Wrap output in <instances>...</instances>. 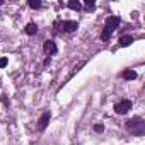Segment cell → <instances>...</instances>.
I'll use <instances>...</instances> for the list:
<instances>
[{
	"label": "cell",
	"instance_id": "cell-1",
	"mask_svg": "<svg viewBox=\"0 0 145 145\" xmlns=\"http://www.w3.org/2000/svg\"><path fill=\"white\" fill-rule=\"evenodd\" d=\"M126 126H128V130H131V133H135V135H142V133H143V120H142V118L128 120V121H126Z\"/></svg>",
	"mask_w": 145,
	"mask_h": 145
},
{
	"label": "cell",
	"instance_id": "cell-2",
	"mask_svg": "<svg viewBox=\"0 0 145 145\" xmlns=\"http://www.w3.org/2000/svg\"><path fill=\"white\" fill-rule=\"evenodd\" d=\"M130 109H131V101H130V99H123V101H120V103L114 106V111H116L118 114H126Z\"/></svg>",
	"mask_w": 145,
	"mask_h": 145
},
{
	"label": "cell",
	"instance_id": "cell-3",
	"mask_svg": "<svg viewBox=\"0 0 145 145\" xmlns=\"http://www.w3.org/2000/svg\"><path fill=\"white\" fill-rule=\"evenodd\" d=\"M58 22V21H56ZM60 26H61V31L63 33H74V31H77V27H79V24H77V21H61V22H58Z\"/></svg>",
	"mask_w": 145,
	"mask_h": 145
},
{
	"label": "cell",
	"instance_id": "cell-4",
	"mask_svg": "<svg viewBox=\"0 0 145 145\" xmlns=\"http://www.w3.org/2000/svg\"><path fill=\"white\" fill-rule=\"evenodd\" d=\"M120 24H121V19H120L118 16H109V17L106 19V29H109L111 33H113Z\"/></svg>",
	"mask_w": 145,
	"mask_h": 145
},
{
	"label": "cell",
	"instance_id": "cell-5",
	"mask_svg": "<svg viewBox=\"0 0 145 145\" xmlns=\"http://www.w3.org/2000/svg\"><path fill=\"white\" fill-rule=\"evenodd\" d=\"M43 50H44V53H46V55H55V53L58 51V48H56L55 41H51V39H46V41H44Z\"/></svg>",
	"mask_w": 145,
	"mask_h": 145
},
{
	"label": "cell",
	"instance_id": "cell-6",
	"mask_svg": "<svg viewBox=\"0 0 145 145\" xmlns=\"http://www.w3.org/2000/svg\"><path fill=\"white\" fill-rule=\"evenodd\" d=\"M50 118H51V113H50V111L43 113L41 118H39V121H38V128H39V130H44V128L48 126V123H50Z\"/></svg>",
	"mask_w": 145,
	"mask_h": 145
},
{
	"label": "cell",
	"instance_id": "cell-7",
	"mask_svg": "<svg viewBox=\"0 0 145 145\" xmlns=\"http://www.w3.org/2000/svg\"><path fill=\"white\" fill-rule=\"evenodd\" d=\"M121 77H123L125 80H133V79H137V72L131 70V68H126V70L121 72Z\"/></svg>",
	"mask_w": 145,
	"mask_h": 145
},
{
	"label": "cell",
	"instance_id": "cell-8",
	"mask_svg": "<svg viewBox=\"0 0 145 145\" xmlns=\"http://www.w3.org/2000/svg\"><path fill=\"white\" fill-rule=\"evenodd\" d=\"M24 31H26V34L33 36V34H36V33H38V26H36L34 22H29V24L26 26V29H24Z\"/></svg>",
	"mask_w": 145,
	"mask_h": 145
},
{
	"label": "cell",
	"instance_id": "cell-9",
	"mask_svg": "<svg viewBox=\"0 0 145 145\" xmlns=\"http://www.w3.org/2000/svg\"><path fill=\"white\" fill-rule=\"evenodd\" d=\"M68 9H72V10H80L82 9V5H80V2L79 0H68Z\"/></svg>",
	"mask_w": 145,
	"mask_h": 145
},
{
	"label": "cell",
	"instance_id": "cell-10",
	"mask_svg": "<svg viewBox=\"0 0 145 145\" xmlns=\"http://www.w3.org/2000/svg\"><path fill=\"white\" fill-rule=\"evenodd\" d=\"M133 41H135V39H133L131 36H123V38L120 39V46H130Z\"/></svg>",
	"mask_w": 145,
	"mask_h": 145
},
{
	"label": "cell",
	"instance_id": "cell-11",
	"mask_svg": "<svg viewBox=\"0 0 145 145\" xmlns=\"http://www.w3.org/2000/svg\"><path fill=\"white\" fill-rule=\"evenodd\" d=\"M27 5L31 7V9H41V0H29V2H27Z\"/></svg>",
	"mask_w": 145,
	"mask_h": 145
},
{
	"label": "cell",
	"instance_id": "cell-12",
	"mask_svg": "<svg viewBox=\"0 0 145 145\" xmlns=\"http://www.w3.org/2000/svg\"><path fill=\"white\" fill-rule=\"evenodd\" d=\"M86 63H87V61H86V60H82L79 65H75V67H74V70H72V74H70V77H74V74H75V72H79V70H80V68H82ZM70 77H68V79H70Z\"/></svg>",
	"mask_w": 145,
	"mask_h": 145
},
{
	"label": "cell",
	"instance_id": "cell-13",
	"mask_svg": "<svg viewBox=\"0 0 145 145\" xmlns=\"http://www.w3.org/2000/svg\"><path fill=\"white\" fill-rule=\"evenodd\" d=\"M111 34H113V33H111L109 29H106V27H104V31L101 33V38H103V41H108V39L111 38Z\"/></svg>",
	"mask_w": 145,
	"mask_h": 145
},
{
	"label": "cell",
	"instance_id": "cell-14",
	"mask_svg": "<svg viewBox=\"0 0 145 145\" xmlns=\"http://www.w3.org/2000/svg\"><path fill=\"white\" fill-rule=\"evenodd\" d=\"M94 7H96V2H94V0H86V9L92 10Z\"/></svg>",
	"mask_w": 145,
	"mask_h": 145
},
{
	"label": "cell",
	"instance_id": "cell-15",
	"mask_svg": "<svg viewBox=\"0 0 145 145\" xmlns=\"http://www.w3.org/2000/svg\"><path fill=\"white\" fill-rule=\"evenodd\" d=\"M94 130H96L97 133H101V131L104 130V126H103V125H96V126H94Z\"/></svg>",
	"mask_w": 145,
	"mask_h": 145
},
{
	"label": "cell",
	"instance_id": "cell-16",
	"mask_svg": "<svg viewBox=\"0 0 145 145\" xmlns=\"http://www.w3.org/2000/svg\"><path fill=\"white\" fill-rule=\"evenodd\" d=\"M7 65V58H0V68H4Z\"/></svg>",
	"mask_w": 145,
	"mask_h": 145
}]
</instances>
